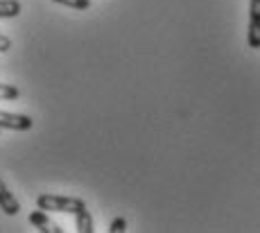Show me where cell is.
Instances as JSON below:
<instances>
[{"label": "cell", "instance_id": "9c48e42d", "mask_svg": "<svg viewBox=\"0 0 260 233\" xmlns=\"http://www.w3.org/2000/svg\"><path fill=\"white\" fill-rule=\"evenodd\" d=\"M59 5H66V7H73V9H88L91 7V0H54Z\"/></svg>", "mask_w": 260, "mask_h": 233}, {"label": "cell", "instance_id": "7a4b0ae2", "mask_svg": "<svg viewBox=\"0 0 260 233\" xmlns=\"http://www.w3.org/2000/svg\"><path fill=\"white\" fill-rule=\"evenodd\" d=\"M0 129L27 131V129H32V118L23 116V113H9L0 109Z\"/></svg>", "mask_w": 260, "mask_h": 233}, {"label": "cell", "instance_id": "3957f363", "mask_svg": "<svg viewBox=\"0 0 260 233\" xmlns=\"http://www.w3.org/2000/svg\"><path fill=\"white\" fill-rule=\"evenodd\" d=\"M29 224H34L39 231H43V233H61L63 231L61 226L54 224V222L50 220V217L46 215V211H41V208H39V211H34L32 215H29Z\"/></svg>", "mask_w": 260, "mask_h": 233}, {"label": "cell", "instance_id": "8fae6325", "mask_svg": "<svg viewBox=\"0 0 260 233\" xmlns=\"http://www.w3.org/2000/svg\"><path fill=\"white\" fill-rule=\"evenodd\" d=\"M9 48H12V39L5 37V34H0V52H7Z\"/></svg>", "mask_w": 260, "mask_h": 233}, {"label": "cell", "instance_id": "52a82bcc", "mask_svg": "<svg viewBox=\"0 0 260 233\" xmlns=\"http://www.w3.org/2000/svg\"><path fill=\"white\" fill-rule=\"evenodd\" d=\"M21 9L18 0H0V18H16Z\"/></svg>", "mask_w": 260, "mask_h": 233}, {"label": "cell", "instance_id": "8992f818", "mask_svg": "<svg viewBox=\"0 0 260 233\" xmlns=\"http://www.w3.org/2000/svg\"><path fill=\"white\" fill-rule=\"evenodd\" d=\"M247 41H249V48H253V50L260 48V16H249Z\"/></svg>", "mask_w": 260, "mask_h": 233}, {"label": "cell", "instance_id": "ba28073f", "mask_svg": "<svg viewBox=\"0 0 260 233\" xmlns=\"http://www.w3.org/2000/svg\"><path fill=\"white\" fill-rule=\"evenodd\" d=\"M21 91L12 84H0V100H18Z\"/></svg>", "mask_w": 260, "mask_h": 233}, {"label": "cell", "instance_id": "30bf717a", "mask_svg": "<svg viewBox=\"0 0 260 233\" xmlns=\"http://www.w3.org/2000/svg\"><path fill=\"white\" fill-rule=\"evenodd\" d=\"M124 229H127V220H124V217H118V220H113L111 222V233H122Z\"/></svg>", "mask_w": 260, "mask_h": 233}, {"label": "cell", "instance_id": "6da1fadb", "mask_svg": "<svg viewBox=\"0 0 260 233\" xmlns=\"http://www.w3.org/2000/svg\"><path fill=\"white\" fill-rule=\"evenodd\" d=\"M37 206L41 211H54V213H77L82 208H86L84 199L79 197H63V195H39Z\"/></svg>", "mask_w": 260, "mask_h": 233}, {"label": "cell", "instance_id": "277c9868", "mask_svg": "<svg viewBox=\"0 0 260 233\" xmlns=\"http://www.w3.org/2000/svg\"><path fill=\"white\" fill-rule=\"evenodd\" d=\"M0 208H3L7 215H16L18 211H21V204H18V199L9 192V188L5 186V181L0 179Z\"/></svg>", "mask_w": 260, "mask_h": 233}, {"label": "cell", "instance_id": "5b68a950", "mask_svg": "<svg viewBox=\"0 0 260 233\" xmlns=\"http://www.w3.org/2000/svg\"><path fill=\"white\" fill-rule=\"evenodd\" d=\"M75 229H77L79 233H93V217L91 213L86 211V208H82V211L75 213Z\"/></svg>", "mask_w": 260, "mask_h": 233}]
</instances>
